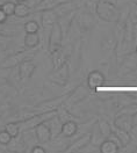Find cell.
Here are the masks:
<instances>
[{
    "label": "cell",
    "mask_w": 137,
    "mask_h": 153,
    "mask_svg": "<svg viewBox=\"0 0 137 153\" xmlns=\"http://www.w3.org/2000/svg\"><path fill=\"white\" fill-rule=\"evenodd\" d=\"M34 132H35L36 139H37L41 144L49 143L50 139H51L50 129L48 128V125L45 124V123H41V124L37 125V126L34 129Z\"/></svg>",
    "instance_id": "obj_9"
},
{
    "label": "cell",
    "mask_w": 137,
    "mask_h": 153,
    "mask_svg": "<svg viewBox=\"0 0 137 153\" xmlns=\"http://www.w3.org/2000/svg\"><path fill=\"white\" fill-rule=\"evenodd\" d=\"M63 36H64V34L62 31V28H60L58 22H56L52 26V28L50 29V35L49 39H48V49H49L50 52L60 49Z\"/></svg>",
    "instance_id": "obj_4"
},
{
    "label": "cell",
    "mask_w": 137,
    "mask_h": 153,
    "mask_svg": "<svg viewBox=\"0 0 137 153\" xmlns=\"http://www.w3.org/2000/svg\"><path fill=\"white\" fill-rule=\"evenodd\" d=\"M41 25L44 29H51L52 26L57 22V15L55 14L54 10H44L41 12Z\"/></svg>",
    "instance_id": "obj_12"
},
{
    "label": "cell",
    "mask_w": 137,
    "mask_h": 153,
    "mask_svg": "<svg viewBox=\"0 0 137 153\" xmlns=\"http://www.w3.org/2000/svg\"><path fill=\"white\" fill-rule=\"evenodd\" d=\"M45 147H43L42 145H34L31 149H30V152L31 153H45Z\"/></svg>",
    "instance_id": "obj_31"
},
{
    "label": "cell",
    "mask_w": 137,
    "mask_h": 153,
    "mask_svg": "<svg viewBox=\"0 0 137 153\" xmlns=\"http://www.w3.org/2000/svg\"><path fill=\"white\" fill-rule=\"evenodd\" d=\"M35 68H36V65L31 60H25V62H22L19 65L20 78L22 80L30 79L31 76H33V73L35 72Z\"/></svg>",
    "instance_id": "obj_11"
},
{
    "label": "cell",
    "mask_w": 137,
    "mask_h": 153,
    "mask_svg": "<svg viewBox=\"0 0 137 153\" xmlns=\"http://www.w3.org/2000/svg\"><path fill=\"white\" fill-rule=\"evenodd\" d=\"M76 10H77L76 4H73V2H71V1L68 0V1H65V2L58 5L54 10V12L57 15V18H62V16H65V15H71L72 13H74Z\"/></svg>",
    "instance_id": "obj_14"
},
{
    "label": "cell",
    "mask_w": 137,
    "mask_h": 153,
    "mask_svg": "<svg viewBox=\"0 0 137 153\" xmlns=\"http://www.w3.org/2000/svg\"><path fill=\"white\" fill-rule=\"evenodd\" d=\"M85 96H87V89L85 87L79 86L77 87L72 93H70L65 102H68L70 105H77L79 101L84 100Z\"/></svg>",
    "instance_id": "obj_15"
},
{
    "label": "cell",
    "mask_w": 137,
    "mask_h": 153,
    "mask_svg": "<svg viewBox=\"0 0 137 153\" xmlns=\"http://www.w3.org/2000/svg\"><path fill=\"white\" fill-rule=\"evenodd\" d=\"M77 22L79 23L80 27H83L84 29H88L93 26V22L94 20L92 18V15L89 13H83V14H79L78 18H77Z\"/></svg>",
    "instance_id": "obj_22"
},
{
    "label": "cell",
    "mask_w": 137,
    "mask_h": 153,
    "mask_svg": "<svg viewBox=\"0 0 137 153\" xmlns=\"http://www.w3.org/2000/svg\"><path fill=\"white\" fill-rule=\"evenodd\" d=\"M113 132L116 134L118 140L121 142L122 147H126L131 143V134L129 131H126L123 129H120V128H116L115 125H113Z\"/></svg>",
    "instance_id": "obj_18"
},
{
    "label": "cell",
    "mask_w": 137,
    "mask_h": 153,
    "mask_svg": "<svg viewBox=\"0 0 137 153\" xmlns=\"http://www.w3.org/2000/svg\"><path fill=\"white\" fill-rule=\"evenodd\" d=\"M70 93L65 94V95L58 96V97H55V99H51L48 101H44V102H41L36 109H37V113H44V111H54V110H57L60 105H63V103H65L66 99Z\"/></svg>",
    "instance_id": "obj_5"
},
{
    "label": "cell",
    "mask_w": 137,
    "mask_h": 153,
    "mask_svg": "<svg viewBox=\"0 0 137 153\" xmlns=\"http://www.w3.org/2000/svg\"><path fill=\"white\" fill-rule=\"evenodd\" d=\"M51 53V58H52V64H54V68H57V67L62 66L63 64L66 63V57L63 52L62 49H58L56 51H52L50 52Z\"/></svg>",
    "instance_id": "obj_21"
},
{
    "label": "cell",
    "mask_w": 137,
    "mask_h": 153,
    "mask_svg": "<svg viewBox=\"0 0 137 153\" xmlns=\"http://www.w3.org/2000/svg\"><path fill=\"white\" fill-rule=\"evenodd\" d=\"M15 2H13V1H5V2H2L1 5H0V8L4 10V13L10 18V16H13L14 15V12H15Z\"/></svg>",
    "instance_id": "obj_27"
},
{
    "label": "cell",
    "mask_w": 137,
    "mask_h": 153,
    "mask_svg": "<svg viewBox=\"0 0 137 153\" xmlns=\"http://www.w3.org/2000/svg\"><path fill=\"white\" fill-rule=\"evenodd\" d=\"M57 116H58V118L60 120V122H62V123L74 120V117H73L72 115L68 113V109H66L65 107H62V105H60L58 109H57Z\"/></svg>",
    "instance_id": "obj_25"
},
{
    "label": "cell",
    "mask_w": 137,
    "mask_h": 153,
    "mask_svg": "<svg viewBox=\"0 0 137 153\" xmlns=\"http://www.w3.org/2000/svg\"><path fill=\"white\" fill-rule=\"evenodd\" d=\"M70 76V70L68 64H63L62 66L54 68V71L49 74V80L57 85H65Z\"/></svg>",
    "instance_id": "obj_6"
},
{
    "label": "cell",
    "mask_w": 137,
    "mask_h": 153,
    "mask_svg": "<svg viewBox=\"0 0 137 153\" xmlns=\"http://www.w3.org/2000/svg\"><path fill=\"white\" fill-rule=\"evenodd\" d=\"M39 28H41L39 23L35 20H28L23 25V29L26 33H39Z\"/></svg>",
    "instance_id": "obj_28"
},
{
    "label": "cell",
    "mask_w": 137,
    "mask_h": 153,
    "mask_svg": "<svg viewBox=\"0 0 137 153\" xmlns=\"http://www.w3.org/2000/svg\"><path fill=\"white\" fill-rule=\"evenodd\" d=\"M45 124L48 125V128L50 129V132H51V138H55L56 136L60 134V131H62V122L58 118L57 114L54 115L52 117H50L49 120H47L44 122Z\"/></svg>",
    "instance_id": "obj_16"
},
{
    "label": "cell",
    "mask_w": 137,
    "mask_h": 153,
    "mask_svg": "<svg viewBox=\"0 0 137 153\" xmlns=\"http://www.w3.org/2000/svg\"><path fill=\"white\" fill-rule=\"evenodd\" d=\"M77 132H78V124L74 122V120L64 122L62 124V131H60L62 136L71 138V137H73Z\"/></svg>",
    "instance_id": "obj_17"
},
{
    "label": "cell",
    "mask_w": 137,
    "mask_h": 153,
    "mask_svg": "<svg viewBox=\"0 0 137 153\" xmlns=\"http://www.w3.org/2000/svg\"><path fill=\"white\" fill-rule=\"evenodd\" d=\"M12 140V136H10L6 130H2L0 131V145H4V146H7Z\"/></svg>",
    "instance_id": "obj_30"
},
{
    "label": "cell",
    "mask_w": 137,
    "mask_h": 153,
    "mask_svg": "<svg viewBox=\"0 0 137 153\" xmlns=\"http://www.w3.org/2000/svg\"><path fill=\"white\" fill-rule=\"evenodd\" d=\"M27 0H16V4H26Z\"/></svg>",
    "instance_id": "obj_33"
},
{
    "label": "cell",
    "mask_w": 137,
    "mask_h": 153,
    "mask_svg": "<svg viewBox=\"0 0 137 153\" xmlns=\"http://www.w3.org/2000/svg\"><path fill=\"white\" fill-rule=\"evenodd\" d=\"M68 0H39L35 5L36 12H44V10H54L58 5L65 2Z\"/></svg>",
    "instance_id": "obj_13"
},
{
    "label": "cell",
    "mask_w": 137,
    "mask_h": 153,
    "mask_svg": "<svg viewBox=\"0 0 137 153\" xmlns=\"http://www.w3.org/2000/svg\"><path fill=\"white\" fill-rule=\"evenodd\" d=\"M99 150L101 153H116L121 150V147L116 143H114L113 140L106 138L99 145Z\"/></svg>",
    "instance_id": "obj_19"
},
{
    "label": "cell",
    "mask_w": 137,
    "mask_h": 153,
    "mask_svg": "<svg viewBox=\"0 0 137 153\" xmlns=\"http://www.w3.org/2000/svg\"><path fill=\"white\" fill-rule=\"evenodd\" d=\"M95 14L106 22H118L121 18V12L110 1L99 0L95 6Z\"/></svg>",
    "instance_id": "obj_1"
},
{
    "label": "cell",
    "mask_w": 137,
    "mask_h": 153,
    "mask_svg": "<svg viewBox=\"0 0 137 153\" xmlns=\"http://www.w3.org/2000/svg\"><path fill=\"white\" fill-rule=\"evenodd\" d=\"M33 57H34V53L31 51H20V52H16V53L6 58L1 63V67L2 68H10V67L19 66L22 62L31 60Z\"/></svg>",
    "instance_id": "obj_3"
},
{
    "label": "cell",
    "mask_w": 137,
    "mask_h": 153,
    "mask_svg": "<svg viewBox=\"0 0 137 153\" xmlns=\"http://www.w3.org/2000/svg\"><path fill=\"white\" fill-rule=\"evenodd\" d=\"M135 53L137 55V44H136V48H135Z\"/></svg>",
    "instance_id": "obj_34"
},
{
    "label": "cell",
    "mask_w": 137,
    "mask_h": 153,
    "mask_svg": "<svg viewBox=\"0 0 137 153\" xmlns=\"http://www.w3.org/2000/svg\"><path fill=\"white\" fill-rule=\"evenodd\" d=\"M128 21H130L133 25H137V4H131L128 14Z\"/></svg>",
    "instance_id": "obj_29"
},
{
    "label": "cell",
    "mask_w": 137,
    "mask_h": 153,
    "mask_svg": "<svg viewBox=\"0 0 137 153\" xmlns=\"http://www.w3.org/2000/svg\"><path fill=\"white\" fill-rule=\"evenodd\" d=\"M88 143H91V134H85L81 137H79L77 140H74L73 143H71L68 146V149L65 150V152H81V150L87 145Z\"/></svg>",
    "instance_id": "obj_10"
},
{
    "label": "cell",
    "mask_w": 137,
    "mask_h": 153,
    "mask_svg": "<svg viewBox=\"0 0 137 153\" xmlns=\"http://www.w3.org/2000/svg\"><path fill=\"white\" fill-rule=\"evenodd\" d=\"M57 114V110L54 111H44V113H37V114L33 115L28 118H25L22 121L18 122L20 125V129L26 131V130H34L36 126L41 123H44L47 120H49L50 117H52L54 115Z\"/></svg>",
    "instance_id": "obj_2"
},
{
    "label": "cell",
    "mask_w": 137,
    "mask_h": 153,
    "mask_svg": "<svg viewBox=\"0 0 137 153\" xmlns=\"http://www.w3.org/2000/svg\"><path fill=\"white\" fill-rule=\"evenodd\" d=\"M5 130L12 136V138L18 137L20 134V132H21L20 125H19V123H16V122H10V123H7V124L5 125Z\"/></svg>",
    "instance_id": "obj_26"
},
{
    "label": "cell",
    "mask_w": 137,
    "mask_h": 153,
    "mask_svg": "<svg viewBox=\"0 0 137 153\" xmlns=\"http://www.w3.org/2000/svg\"><path fill=\"white\" fill-rule=\"evenodd\" d=\"M97 125H98L99 131L101 132V134H102L105 138H108V136L112 134V131H113V125H110L107 121H105V120H100Z\"/></svg>",
    "instance_id": "obj_24"
},
{
    "label": "cell",
    "mask_w": 137,
    "mask_h": 153,
    "mask_svg": "<svg viewBox=\"0 0 137 153\" xmlns=\"http://www.w3.org/2000/svg\"><path fill=\"white\" fill-rule=\"evenodd\" d=\"M105 76L100 71H92L87 76V86L89 89H97L105 84Z\"/></svg>",
    "instance_id": "obj_8"
},
{
    "label": "cell",
    "mask_w": 137,
    "mask_h": 153,
    "mask_svg": "<svg viewBox=\"0 0 137 153\" xmlns=\"http://www.w3.org/2000/svg\"><path fill=\"white\" fill-rule=\"evenodd\" d=\"M114 125L116 128L123 129L126 131H131V129L134 128L135 122H134V115L126 114V113H120L114 120Z\"/></svg>",
    "instance_id": "obj_7"
},
{
    "label": "cell",
    "mask_w": 137,
    "mask_h": 153,
    "mask_svg": "<svg viewBox=\"0 0 137 153\" xmlns=\"http://www.w3.org/2000/svg\"><path fill=\"white\" fill-rule=\"evenodd\" d=\"M23 42H25V47L26 48H36L39 44V33H26Z\"/></svg>",
    "instance_id": "obj_20"
},
{
    "label": "cell",
    "mask_w": 137,
    "mask_h": 153,
    "mask_svg": "<svg viewBox=\"0 0 137 153\" xmlns=\"http://www.w3.org/2000/svg\"><path fill=\"white\" fill-rule=\"evenodd\" d=\"M28 15H30V7L27 4H16L15 5L14 16H16L19 19H23Z\"/></svg>",
    "instance_id": "obj_23"
},
{
    "label": "cell",
    "mask_w": 137,
    "mask_h": 153,
    "mask_svg": "<svg viewBox=\"0 0 137 153\" xmlns=\"http://www.w3.org/2000/svg\"><path fill=\"white\" fill-rule=\"evenodd\" d=\"M7 20H8V16L4 13V10L0 8V25L6 23V22H7Z\"/></svg>",
    "instance_id": "obj_32"
}]
</instances>
